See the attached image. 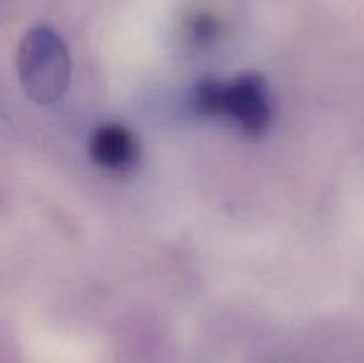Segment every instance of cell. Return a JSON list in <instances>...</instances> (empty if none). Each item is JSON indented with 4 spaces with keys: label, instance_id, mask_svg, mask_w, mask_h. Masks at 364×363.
I'll return each instance as SVG.
<instances>
[{
    "label": "cell",
    "instance_id": "277c9868",
    "mask_svg": "<svg viewBox=\"0 0 364 363\" xmlns=\"http://www.w3.org/2000/svg\"><path fill=\"white\" fill-rule=\"evenodd\" d=\"M9 2H11V0H0V11H2L4 7H6Z\"/></svg>",
    "mask_w": 364,
    "mask_h": 363
},
{
    "label": "cell",
    "instance_id": "7a4b0ae2",
    "mask_svg": "<svg viewBox=\"0 0 364 363\" xmlns=\"http://www.w3.org/2000/svg\"><path fill=\"white\" fill-rule=\"evenodd\" d=\"M219 116L233 120L247 135H262L272 117L265 80L259 75L247 73L231 84H223Z\"/></svg>",
    "mask_w": 364,
    "mask_h": 363
},
{
    "label": "cell",
    "instance_id": "3957f363",
    "mask_svg": "<svg viewBox=\"0 0 364 363\" xmlns=\"http://www.w3.org/2000/svg\"><path fill=\"white\" fill-rule=\"evenodd\" d=\"M89 157L96 166L110 171H123L135 164L139 146L128 128L117 123H107L92 132L89 141Z\"/></svg>",
    "mask_w": 364,
    "mask_h": 363
},
{
    "label": "cell",
    "instance_id": "6da1fadb",
    "mask_svg": "<svg viewBox=\"0 0 364 363\" xmlns=\"http://www.w3.org/2000/svg\"><path fill=\"white\" fill-rule=\"evenodd\" d=\"M16 75L32 102L39 105L59 102L71 78L70 52L63 38L46 25L28 28L16 50Z\"/></svg>",
    "mask_w": 364,
    "mask_h": 363
}]
</instances>
